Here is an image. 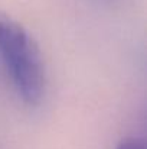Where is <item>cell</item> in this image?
<instances>
[{
    "instance_id": "6da1fadb",
    "label": "cell",
    "mask_w": 147,
    "mask_h": 149,
    "mask_svg": "<svg viewBox=\"0 0 147 149\" xmlns=\"http://www.w3.org/2000/svg\"><path fill=\"white\" fill-rule=\"evenodd\" d=\"M0 58L17 96L26 106H38L46 91L42 54L32 35L0 12Z\"/></svg>"
},
{
    "instance_id": "7a4b0ae2",
    "label": "cell",
    "mask_w": 147,
    "mask_h": 149,
    "mask_svg": "<svg viewBox=\"0 0 147 149\" xmlns=\"http://www.w3.org/2000/svg\"><path fill=\"white\" fill-rule=\"evenodd\" d=\"M115 149H146V145H144V142L141 139L130 138V139L123 141Z\"/></svg>"
}]
</instances>
